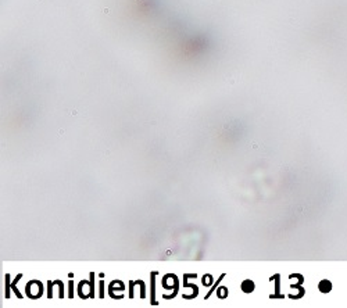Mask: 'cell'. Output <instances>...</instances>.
Wrapping results in <instances>:
<instances>
[{
    "instance_id": "cell-12",
    "label": "cell",
    "mask_w": 347,
    "mask_h": 308,
    "mask_svg": "<svg viewBox=\"0 0 347 308\" xmlns=\"http://www.w3.org/2000/svg\"><path fill=\"white\" fill-rule=\"evenodd\" d=\"M68 297L69 299H72L74 297V282L72 281L68 282Z\"/></svg>"
},
{
    "instance_id": "cell-5",
    "label": "cell",
    "mask_w": 347,
    "mask_h": 308,
    "mask_svg": "<svg viewBox=\"0 0 347 308\" xmlns=\"http://www.w3.org/2000/svg\"><path fill=\"white\" fill-rule=\"evenodd\" d=\"M85 283H86V281H82L81 283H79V286H78V294H79L81 299H87V297H89L87 294L83 293V285H85Z\"/></svg>"
},
{
    "instance_id": "cell-8",
    "label": "cell",
    "mask_w": 347,
    "mask_h": 308,
    "mask_svg": "<svg viewBox=\"0 0 347 308\" xmlns=\"http://www.w3.org/2000/svg\"><path fill=\"white\" fill-rule=\"evenodd\" d=\"M217 294H218L219 299H225L226 296H228V289L226 287H219L218 290H217Z\"/></svg>"
},
{
    "instance_id": "cell-11",
    "label": "cell",
    "mask_w": 347,
    "mask_h": 308,
    "mask_svg": "<svg viewBox=\"0 0 347 308\" xmlns=\"http://www.w3.org/2000/svg\"><path fill=\"white\" fill-rule=\"evenodd\" d=\"M51 289H53V282L49 281V282H47V297H49V299H51V297H53V290H51Z\"/></svg>"
},
{
    "instance_id": "cell-1",
    "label": "cell",
    "mask_w": 347,
    "mask_h": 308,
    "mask_svg": "<svg viewBox=\"0 0 347 308\" xmlns=\"http://www.w3.org/2000/svg\"><path fill=\"white\" fill-rule=\"evenodd\" d=\"M240 287H242V290L244 291V293H251V291H254V282L250 281V279L243 281Z\"/></svg>"
},
{
    "instance_id": "cell-6",
    "label": "cell",
    "mask_w": 347,
    "mask_h": 308,
    "mask_svg": "<svg viewBox=\"0 0 347 308\" xmlns=\"http://www.w3.org/2000/svg\"><path fill=\"white\" fill-rule=\"evenodd\" d=\"M274 279H275V282H276V285H275V290H276V294H271V299H275V297H282V296L279 294V275H275Z\"/></svg>"
},
{
    "instance_id": "cell-7",
    "label": "cell",
    "mask_w": 347,
    "mask_h": 308,
    "mask_svg": "<svg viewBox=\"0 0 347 308\" xmlns=\"http://www.w3.org/2000/svg\"><path fill=\"white\" fill-rule=\"evenodd\" d=\"M10 287H11V283H10V275L6 273V299L10 297Z\"/></svg>"
},
{
    "instance_id": "cell-4",
    "label": "cell",
    "mask_w": 347,
    "mask_h": 308,
    "mask_svg": "<svg viewBox=\"0 0 347 308\" xmlns=\"http://www.w3.org/2000/svg\"><path fill=\"white\" fill-rule=\"evenodd\" d=\"M224 278H225V273H222V275L219 276V279H217V283H214V285H213V287H211V290H208V293H207V294H206V300H207V299H210V296L213 294V293H214L215 290H217V286H218L219 283H221V281H222Z\"/></svg>"
},
{
    "instance_id": "cell-9",
    "label": "cell",
    "mask_w": 347,
    "mask_h": 308,
    "mask_svg": "<svg viewBox=\"0 0 347 308\" xmlns=\"http://www.w3.org/2000/svg\"><path fill=\"white\" fill-rule=\"evenodd\" d=\"M201 282H203V285H204V286H210L211 283H213V276H211L210 273H207V275H204V276H203Z\"/></svg>"
},
{
    "instance_id": "cell-14",
    "label": "cell",
    "mask_w": 347,
    "mask_h": 308,
    "mask_svg": "<svg viewBox=\"0 0 347 308\" xmlns=\"http://www.w3.org/2000/svg\"><path fill=\"white\" fill-rule=\"evenodd\" d=\"M99 297H100V299L104 297V282L103 281H100V294H99Z\"/></svg>"
},
{
    "instance_id": "cell-13",
    "label": "cell",
    "mask_w": 347,
    "mask_h": 308,
    "mask_svg": "<svg viewBox=\"0 0 347 308\" xmlns=\"http://www.w3.org/2000/svg\"><path fill=\"white\" fill-rule=\"evenodd\" d=\"M133 286H135V283H133V281L129 282V297L131 299H133Z\"/></svg>"
},
{
    "instance_id": "cell-10",
    "label": "cell",
    "mask_w": 347,
    "mask_h": 308,
    "mask_svg": "<svg viewBox=\"0 0 347 308\" xmlns=\"http://www.w3.org/2000/svg\"><path fill=\"white\" fill-rule=\"evenodd\" d=\"M90 297H95V273H90Z\"/></svg>"
},
{
    "instance_id": "cell-3",
    "label": "cell",
    "mask_w": 347,
    "mask_h": 308,
    "mask_svg": "<svg viewBox=\"0 0 347 308\" xmlns=\"http://www.w3.org/2000/svg\"><path fill=\"white\" fill-rule=\"evenodd\" d=\"M155 276H157V272H151V304H153V305H157V301H155V299H154V293H155V290H154L155 279L154 278Z\"/></svg>"
},
{
    "instance_id": "cell-2",
    "label": "cell",
    "mask_w": 347,
    "mask_h": 308,
    "mask_svg": "<svg viewBox=\"0 0 347 308\" xmlns=\"http://www.w3.org/2000/svg\"><path fill=\"white\" fill-rule=\"evenodd\" d=\"M318 289L322 291V293H328V291H330V289H332V285H330V282L328 281H321L320 285H318Z\"/></svg>"
}]
</instances>
